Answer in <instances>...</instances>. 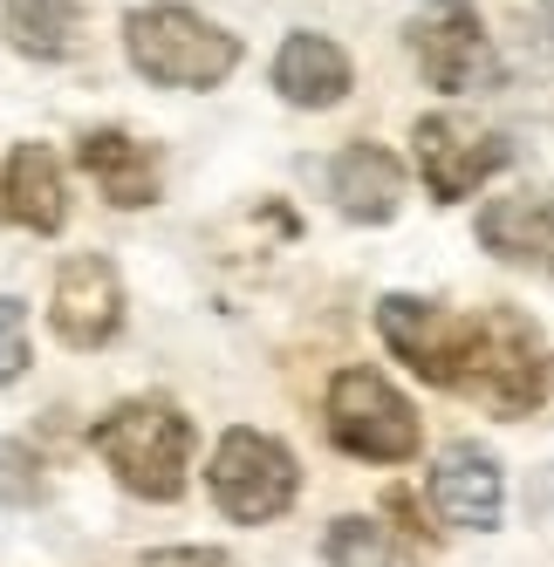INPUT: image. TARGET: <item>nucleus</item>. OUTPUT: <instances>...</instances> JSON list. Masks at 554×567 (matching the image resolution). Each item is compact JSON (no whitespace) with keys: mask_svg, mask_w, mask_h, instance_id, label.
<instances>
[{"mask_svg":"<svg viewBox=\"0 0 554 567\" xmlns=\"http://www.w3.org/2000/svg\"><path fill=\"white\" fill-rule=\"evenodd\" d=\"M377 336L383 349L439 383L452 396H472L493 417H534L554 383V349L521 308L486 301V308H445L424 295H383L377 301Z\"/></svg>","mask_w":554,"mask_h":567,"instance_id":"1","label":"nucleus"},{"mask_svg":"<svg viewBox=\"0 0 554 567\" xmlns=\"http://www.w3.org/2000/svg\"><path fill=\"white\" fill-rule=\"evenodd\" d=\"M192 417L178 411L172 396H124L116 411H103L90 424V452L116 472V485L151 506H172L185 499V478H192Z\"/></svg>","mask_w":554,"mask_h":567,"instance_id":"2","label":"nucleus"},{"mask_svg":"<svg viewBox=\"0 0 554 567\" xmlns=\"http://www.w3.org/2000/svg\"><path fill=\"white\" fill-rule=\"evenodd\" d=\"M124 55L157 90H219L226 75L240 69V34L219 28L199 8L151 0V8L124 14Z\"/></svg>","mask_w":554,"mask_h":567,"instance_id":"3","label":"nucleus"},{"mask_svg":"<svg viewBox=\"0 0 554 567\" xmlns=\"http://www.w3.org/2000/svg\"><path fill=\"white\" fill-rule=\"evenodd\" d=\"M322 424H329L336 452L363 458V465H411L418 444H424L411 396L383 370H336L329 396H322Z\"/></svg>","mask_w":554,"mask_h":567,"instance_id":"4","label":"nucleus"},{"mask_svg":"<svg viewBox=\"0 0 554 567\" xmlns=\"http://www.w3.org/2000/svg\"><path fill=\"white\" fill-rule=\"evenodd\" d=\"M206 493L213 506L233 519V526H267V519H281L301 493V465L281 437H267V431H226L213 444V465H206Z\"/></svg>","mask_w":554,"mask_h":567,"instance_id":"5","label":"nucleus"},{"mask_svg":"<svg viewBox=\"0 0 554 567\" xmlns=\"http://www.w3.org/2000/svg\"><path fill=\"white\" fill-rule=\"evenodd\" d=\"M411 151H418V178L439 206H459V198H472L493 172L513 165V137L500 124H486V116H465V110L418 116Z\"/></svg>","mask_w":554,"mask_h":567,"instance_id":"6","label":"nucleus"},{"mask_svg":"<svg viewBox=\"0 0 554 567\" xmlns=\"http://www.w3.org/2000/svg\"><path fill=\"white\" fill-rule=\"evenodd\" d=\"M404 42H411V62H418V75L431 90H445V96L500 90V49H493L486 21L472 14L465 0H439V8L411 14Z\"/></svg>","mask_w":554,"mask_h":567,"instance_id":"7","label":"nucleus"},{"mask_svg":"<svg viewBox=\"0 0 554 567\" xmlns=\"http://www.w3.org/2000/svg\"><path fill=\"white\" fill-rule=\"evenodd\" d=\"M49 329L69 349H103L124 329V280L103 254H69L55 267V295H49Z\"/></svg>","mask_w":554,"mask_h":567,"instance_id":"8","label":"nucleus"},{"mask_svg":"<svg viewBox=\"0 0 554 567\" xmlns=\"http://www.w3.org/2000/svg\"><path fill=\"white\" fill-rule=\"evenodd\" d=\"M431 506H439L445 526H465V534H493L500 513H506V478H500V458L486 444H445L439 465H431Z\"/></svg>","mask_w":554,"mask_h":567,"instance_id":"9","label":"nucleus"},{"mask_svg":"<svg viewBox=\"0 0 554 567\" xmlns=\"http://www.w3.org/2000/svg\"><path fill=\"white\" fill-rule=\"evenodd\" d=\"M472 226H480V247L493 260L554 274V185H521L506 198H486Z\"/></svg>","mask_w":554,"mask_h":567,"instance_id":"10","label":"nucleus"},{"mask_svg":"<svg viewBox=\"0 0 554 567\" xmlns=\"http://www.w3.org/2000/svg\"><path fill=\"white\" fill-rule=\"evenodd\" d=\"M75 165L90 172V185L110 198L116 213H144V206H157V192H165L157 151L144 137H131V131H116V124L75 137Z\"/></svg>","mask_w":554,"mask_h":567,"instance_id":"11","label":"nucleus"},{"mask_svg":"<svg viewBox=\"0 0 554 567\" xmlns=\"http://www.w3.org/2000/svg\"><path fill=\"white\" fill-rule=\"evenodd\" d=\"M404 192H411V178H404V165L383 144L356 137L349 151L329 157V198H336V213L356 219V226H390L404 213Z\"/></svg>","mask_w":554,"mask_h":567,"instance_id":"12","label":"nucleus"},{"mask_svg":"<svg viewBox=\"0 0 554 567\" xmlns=\"http://www.w3.org/2000/svg\"><path fill=\"white\" fill-rule=\"evenodd\" d=\"M274 90L295 110H336L349 90H356V62L336 34H315V28H295L281 49H274Z\"/></svg>","mask_w":554,"mask_h":567,"instance_id":"13","label":"nucleus"},{"mask_svg":"<svg viewBox=\"0 0 554 567\" xmlns=\"http://www.w3.org/2000/svg\"><path fill=\"white\" fill-rule=\"evenodd\" d=\"M0 213L21 233H62L69 226V178L49 144H14L0 172Z\"/></svg>","mask_w":554,"mask_h":567,"instance_id":"14","label":"nucleus"},{"mask_svg":"<svg viewBox=\"0 0 554 567\" xmlns=\"http://www.w3.org/2000/svg\"><path fill=\"white\" fill-rule=\"evenodd\" d=\"M0 28L28 62H62L83 42V0H0Z\"/></svg>","mask_w":554,"mask_h":567,"instance_id":"15","label":"nucleus"},{"mask_svg":"<svg viewBox=\"0 0 554 567\" xmlns=\"http://www.w3.org/2000/svg\"><path fill=\"white\" fill-rule=\"evenodd\" d=\"M322 560H329V567H398V560H390L383 526H377V519H363V513L329 519V534H322Z\"/></svg>","mask_w":554,"mask_h":567,"instance_id":"16","label":"nucleus"},{"mask_svg":"<svg viewBox=\"0 0 554 567\" xmlns=\"http://www.w3.org/2000/svg\"><path fill=\"white\" fill-rule=\"evenodd\" d=\"M42 499H49L42 452L21 437H0V506H42Z\"/></svg>","mask_w":554,"mask_h":567,"instance_id":"17","label":"nucleus"},{"mask_svg":"<svg viewBox=\"0 0 554 567\" xmlns=\"http://www.w3.org/2000/svg\"><path fill=\"white\" fill-rule=\"evenodd\" d=\"M28 308L14 295H0V383H21L28 377Z\"/></svg>","mask_w":554,"mask_h":567,"instance_id":"18","label":"nucleus"},{"mask_svg":"<svg viewBox=\"0 0 554 567\" xmlns=\"http://www.w3.org/2000/svg\"><path fill=\"white\" fill-rule=\"evenodd\" d=\"M144 567H240L226 547H151Z\"/></svg>","mask_w":554,"mask_h":567,"instance_id":"19","label":"nucleus"},{"mask_svg":"<svg viewBox=\"0 0 554 567\" xmlns=\"http://www.w3.org/2000/svg\"><path fill=\"white\" fill-rule=\"evenodd\" d=\"M541 14H547V28H554V0H541Z\"/></svg>","mask_w":554,"mask_h":567,"instance_id":"20","label":"nucleus"}]
</instances>
